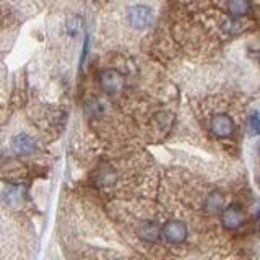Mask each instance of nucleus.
<instances>
[{
	"mask_svg": "<svg viewBox=\"0 0 260 260\" xmlns=\"http://www.w3.org/2000/svg\"><path fill=\"white\" fill-rule=\"evenodd\" d=\"M127 20L135 29H145L154 23V12L146 5H134L130 7Z\"/></svg>",
	"mask_w": 260,
	"mask_h": 260,
	"instance_id": "1",
	"label": "nucleus"
},
{
	"mask_svg": "<svg viewBox=\"0 0 260 260\" xmlns=\"http://www.w3.org/2000/svg\"><path fill=\"white\" fill-rule=\"evenodd\" d=\"M100 83H101V88L108 94H116V93L120 91L122 88H124L125 78H124V75H122L120 72L114 70V69H108V70L101 72Z\"/></svg>",
	"mask_w": 260,
	"mask_h": 260,
	"instance_id": "2",
	"label": "nucleus"
},
{
	"mask_svg": "<svg viewBox=\"0 0 260 260\" xmlns=\"http://www.w3.org/2000/svg\"><path fill=\"white\" fill-rule=\"evenodd\" d=\"M161 234L169 244H181L187 238V226L179 219H173L162 226Z\"/></svg>",
	"mask_w": 260,
	"mask_h": 260,
	"instance_id": "3",
	"label": "nucleus"
},
{
	"mask_svg": "<svg viewBox=\"0 0 260 260\" xmlns=\"http://www.w3.org/2000/svg\"><path fill=\"white\" fill-rule=\"evenodd\" d=\"M210 130L213 135L226 138L234 132V122L228 114H215L210 120Z\"/></svg>",
	"mask_w": 260,
	"mask_h": 260,
	"instance_id": "4",
	"label": "nucleus"
},
{
	"mask_svg": "<svg viewBox=\"0 0 260 260\" xmlns=\"http://www.w3.org/2000/svg\"><path fill=\"white\" fill-rule=\"evenodd\" d=\"M244 223V213L239 205H230L223 210L221 213V224L228 231H236L239 230Z\"/></svg>",
	"mask_w": 260,
	"mask_h": 260,
	"instance_id": "5",
	"label": "nucleus"
},
{
	"mask_svg": "<svg viewBox=\"0 0 260 260\" xmlns=\"http://www.w3.org/2000/svg\"><path fill=\"white\" fill-rule=\"evenodd\" d=\"M12 148L16 154H20V156H29V154H32L36 151L38 145H36V140L31 135L18 134L16 137H13Z\"/></svg>",
	"mask_w": 260,
	"mask_h": 260,
	"instance_id": "6",
	"label": "nucleus"
},
{
	"mask_svg": "<svg viewBox=\"0 0 260 260\" xmlns=\"http://www.w3.org/2000/svg\"><path fill=\"white\" fill-rule=\"evenodd\" d=\"M161 230L162 228H159L156 221H143L138 228V236L146 242H156L159 236H162Z\"/></svg>",
	"mask_w": 260,
	"mask_h": 260,
	"instance_id": "7",
	"label": "nucleus"
},
{
	"mask_svg": "<svg viewBox=\"0 0 260 260\" xmlns=\"http://www.w3.org/2000/svg\"><path fill=\"white\" fill-rule=\"evenodd\" d=\"M250 0H228V12L236 18L246 16L250 12Z\"/></svg>",
	"mask_w": 260,
	"mask_h": 260,
	"instance_id": "8",
	"label": "nucleus"
},
{
	"mask_svg": "<svg viewBox=\"0 0 260 260\" xmlns=\"http://www.w3.org/2000/svg\"><path fill=\"white\" fill-rule=\"evenodd\" d=\"M223 208V197L219 192H211L205 200V210L208 213H219Z\"/></svg>",
	"mask_w": 260,
	"mask_h": 260,
	"instance_id": "9",
	"label": "nucleus"
},
{
	"mask_svg": "<svg viewBox=\"0 0 260 260\" xmlns=\"http://www.w3.org/2000/svg\"><path fill=\"white\" fill-rule=\"evenodd\" d=\"M85 114L88 117H101L104 114V106L100 100H88L85 103Z\"/></svg>",
	"mask_w": 260,
	"mask_h": 260,
	"instance_id": "10",
	"label": "nucleus"
},
{
	"mask_svg": "<svg viewBox=\"0 0 260 260\" xmlns=\"http://www.w3.org/2000/svg\"><path fill=\"white\" fill-rule=\"evenodd\" d=\"M249 130L250 135H260V112L252 111L249 116Z\"/></svg>",
	"mask_w": 260,
	"mask_h": 260,
	"instance_id": "11",
	"label": "nucleus"
},
{
	"mask_svg": "<svg viewBox=\"0 0 260 260\" xmlns=\"http://www.w3.org/2000/svg\"><path fill=\"white\" fill-rule=\"evenodd\" d=\"M77 24H78V21H77V20H73V21H70V23H69V32H70L72 36H75V32L78 31V26H77Z\"/></svg>",
	"mask_w": 260,
	"mask_h": 260,
	"instance_id": "12",
	"label": "nucleus"
},
{
	"mask_svg": "<svg viewBox=\"0 0 260 260\" xmlns=\"http://www.w3.org/2000/svg\"><path fill=\"white\" fill-rule=\"evenodd\" d=\"M86 52H88V38L85 41V46H83V52H81V62L85 60V57H86Z\"/></svg>",
	"mask_w": 260,
	"mask_h": 260,
	"instance_id": "13",
	"label": "nucleus"
},
{
	"mask_svg": "<svg viewBox=\"0 0 260 260\" xmlns=\"http://www.w3.org/2000/svg\"><path fill=\"white\" fill-rule=\"evenodd\" d=\"M257 218H258V226H260V210H258V213H257Z\"/></svg>",
	"mask_w": 260,
	"mask_h": 260,
	"instance_id": "14",
	"label": "nucleus"
},
{
	"mask_svg": "<svg viewBox=\"0 0 260 260\" xmlns=\"http://www.w3.org/2000/svg\"><path fill=\"white\" fill-rule=\"evenodd\" d=\"M258 153H260V146H258Z\"/></svg>",
	"mask_w": 260,
	"mask_h": 260,
	"instance_id": "15",
	"label": "nucleus"
}]
</instances>
